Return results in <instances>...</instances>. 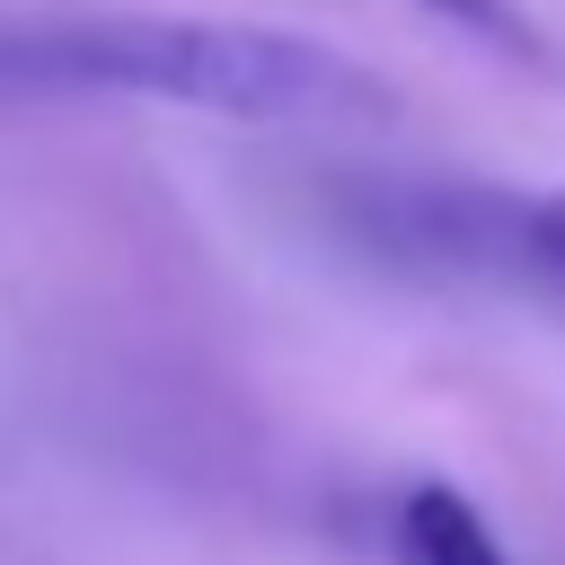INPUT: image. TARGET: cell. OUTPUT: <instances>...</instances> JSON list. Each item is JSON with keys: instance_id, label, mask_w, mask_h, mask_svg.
Listing matches in <instances>:
<instances>
[{"instance_id": "1", "label": "cell", "mask_w": 565, "mask_h": 565, "mask_svg": "<svg viewBox=\"0 0 565 565\" xmlns=\"http://www.w3.org/2000/svg\"><path fill=\"white\" fill-rule=\"evenodd\" d=\"M9 88H106L230 124H388L397 88L353 53L238 18H0Z\"/></svg>"}, {"instance_id": "2", "label": "cell", "mask_w": 565, "mask_h": 565, "mask_svg": "<svg viewBox=\"0 0 565 565\" xmlns=\"http://www.w3.org/2000/svg\"><path fill=\"white\" fill-rule=\"evenodd\" d=\"M362 238L415 274L503 282L565 309V185H380L362 194Z\"/></svg>"}, {"instance_id": "3", "label": "cell", "mask_w": 565, "mask_h": 565, "mask_svg": "<svg viewBox=\"0 0 565 565\" xmlns=\"http://www.w3.org/2000/svg\"><path fill=\"white\" fill-rule=\"evenodd\" d=\"M388 565H512V556H503L494 521H486L459 486L424 477V486H406L397 512H388Z\"/></svg>"}, {"instance_id": "4", "label": "cell", "mask_w": 565, "mask_h": 565, "mask_svg": "<svg viewBox=\"0 0 565 565\" xmlns=\"http://www.w3.org/2000/svg\"><path fill=\"white\" fill-rule=\"evenodd\" d=\"M415 9H433L441 26H459L468 44H486V53H503V62H530V71H547L556 53H547V35L512 9V0H415Z\"/></svg>"}]
</instances>
